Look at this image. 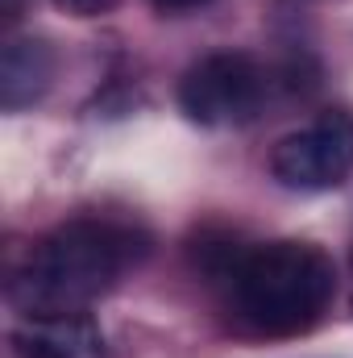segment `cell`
Here are the masks:
<instances>
[{
    "label": "cell",
    "mask_w": 353,
    "mask_h": 358,
    "mask_svg": "<svg viewBox=\"0 0 353 358\" xmlns=\"http://www.w3.org/2000/svg\"><path fill=\"white\" fill-rule=\"evenodd\" d=\"M229 313L254 338L308 334L337 296V267L312 242H266L225 271Z\"/></svg>",
    "instance_id": "7a4b0ae2"
},
{
    "label": "cell",
    "mask_w": 353,
    "mask_h": 358,
    "mask_svg": "<svg viewBox=\"0 0 353 358\" xmlns=\"http://www.w3.org/2000/svg\"><path fill=\"white\" fill-rule=\"evenodd\" d=\"M353 171V117L324 113L316 125L287 134L270 155V176L291 192H329Z\"/></svg>",
    "instance_id": "277c9868"
},
{
    "label": "cell",
    "mask_w": 353,
    "mask_h": 358,
    "mask_svg": "<svg viewBox=\"0 0 353 358\" xmlns=\"http://www.w3.org/2000/svg\"><path fill=\"white\" fill-rule=\"evenodd\" d=\"M195 4H204V0H154V8H163V13H183V8H195Z\"/></svg>",
    "instance_id": "ba28073f"
},
{
    "label": "cell",
    "mask_w": 353,
    "mask_h": 358,
    "mask_svg": "<svg viewBox=\"0 0 353 358\" xmlns=\"http://www.w3.org/2000/svg\"><path fill=\"white\" fill-rule=\"evenodd\" d=\"M262 67L241 50H216L191 63L179 80V108L195 125H241L262 104Z\"/></svg>",
    "instance_id": "3957f363"
},
{
    "label": "cell",
    "mask_w": 353,
    "mask_h": 358,
    "mask_svg": "<svg viewBox=\"0 0 353 358\" xmlns=\"http://www.w3.org/2000/svg\"><path fill=\"white\" fill-rule=\"evenodd\" d=\"M17 8H21V0H4V17H8V21L17 17Z\"/></svg>",
    "instance_id": "9c48e42d"
},
{
    "label": "cell",
    "mask_w": 353,
    "mask_h": 358,
    "mask_svg": "<svg viewBox=\"0 0 353 358\" xmlns=\"http://www.w3.org/2000/svg\"><path fill=\"white\" fill-rule=\"evenodd\" d=\"M54 80V50L38 38H13L0 55V104L4 113H21L42 100Z\"/></svg>",
    "instance_id": "8992f818"
},
{
    "label": "cell",
    "mask_w": 353,
    "mask_h": 358,
    "mask_svg": "<svg viewBox=\"0 0 353 358\" xmlns=\"http://www.w3.org/2000/svg\"><path fill=\"white\" fill-rule=\"evenodd\" d=\"M17 358H108L104 329L88 313H54V317H25L13 329Z\"/></svg>",
    "instance_id": "5b68a950"
},
{
    "label": "cell",
    "mask_w": 353,
    "mask_h": 358,
    "mask_svg": "<svg viewBox=\"0 0 353 358\" xmlns=\"http://www.w3.org/2000/svg\"><path fill=\"white\" fill-rule=\"evenodd\" d=\"M150 238L117 217H75L46 234L29 259L13 271L8 300L25 317L84 313L133 263H142Z\"/></svg>",
    "instance_id": "6da1fadb"
},
{
    "label": "cell",
    "mask_w": 353,
    "mask_h": 358,
    "mask_svg": "<svg viewBox=\"0 0 353 358\" xmlns=\"http://www.w3.org/2000/svg\"><path fill=\"white\" fill-rule=\"evenodd\" d=\"M59 8H67L71 17H104V13H112L121 0H54Z\"/></svg>",
    "instance_id": "52a82bcc"
}]
</instances>
